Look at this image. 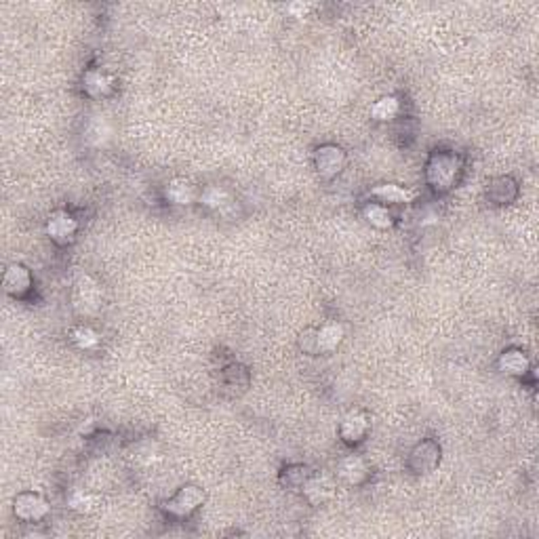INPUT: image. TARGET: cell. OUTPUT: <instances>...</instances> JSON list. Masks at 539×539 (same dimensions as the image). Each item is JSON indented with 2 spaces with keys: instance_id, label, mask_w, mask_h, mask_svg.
<instances>
[{
  "instance_id": "3957f363",
  "label": "cell",
  "mask_w": 539,
  "mask_h": 539,
  "mask_svg": "<svg viewBox=\"0 0 539 539\" xmlns=\"http://www.w3.org/2000/svg\"><path fill=\"white\" fill-rule=\"evenodd\" d=\"M49 512V503L34 493H21L15 500V516L24 520H39Z\"/></svg>"
},
{
  "instance_id": "2e32d148",
  "label": "cell",
  "mask_w": 539,
  "mask_h": 539,
  "mask_svg": "<svg viewBox=\"0 0 539 539\" xmlns=\"http://www.w3.org/2000/svg\"><path fill=\"white\" fill-rule=\"evenodd\" d=\"M200 202L204 207H211V209H224L226 204H230V194L226 192L224 188H217V186H211L207 188L204 192L200 194Z\"/></svg>"
},
{
  "instance_id": "30bf717a",
  "label": "cell",
  "mask_w": 539,
  "mask_h": 539,
  "mask_svg": "<svg viewBox=\"0 0 539 539\" xmlns=\"http://www.w3.org/2000/svg\"><path fill=\"white\" fill-rule=\"evenodd\" d=\"M373 196L380 198L382 202H394V204H402V202H411L415 198V192L413 190H407L402 186H396V184H384V186H377L373 190Z\"/></svg>"
},
{
  "instance_id": "52a82bcc",
  "label": "cell",
  "mask_w": 539,
  "mask_h": 539,
  "mask_svg": "<svg viewBox=\"0 0 539 539\" xmlns=\"http://www.w3.org/2000/svg\"><path fill=\"white\" fill-rule=\"evenodd\" d=\"M344 340V327L337 322H329L316 331V347L320 352H333Z\"/></svg>"
},
{
  "instance_id": "5b68a950",
  "label": "cell",
  "mask_w": 539,
  "mask_h": 539,
  "mask_svg": "<svg viewBox=\"0 0 539 539\" xmlns=\"http://www.w3.org/2000/svg\"><path fill=\"white\" fill-rule=\"evenodd\" d=\"M30 282H32L30 272L21 264H13L4 274V289L11 295H24L30 289Z\"/></svg>"
},
{
  "instance_id": "277c9868",
  "label": "cell",
  "mask_w": 539,
  "mask_h": 539,
  "mask_svg": "<svg viewBox=\"0 0 539 539\" xmlns=\"http://www.w3.org/2000/svg\"><path fill=\"white\" fill-rule=\"evenodd\" d=\"M344 160H346V156H344V152H342L340 148H335V146H325V148H320V150L316 152V167H318V173L325 175V177H331V175L340 173L342 167H344Z\"/></svg>"
},
{
  "instance_id": "d6986e66",
  "label": "cell",
  "mask_w": 539,
  "mask_h": 539,
  "mask_svg": "<svg viewBox=\"0 0 539 539\" xmlns=\"http://www.w3.org/2000/svg\"><path fill=\"white\" fill-rule=\"evenodd\" d=\"M70 505L78 510V512H89L93 508V498L86 495L84 491H76L72 498H70Z\"/></svg>"
},
{
  "instance_id": "8fae6325",
  "label": "cell",
  "mask_w": 539,
  "mask_h": 539,
  "mask_svg": "<svg viewBox=\"0 0 539 539\" xmlns=\"http://www.w3.org/2000/svg\"><path fill=\"white\" fill-rule=\"evenodd\" d=\"M500 369L508 375H525L529 369V360L523 356L518 350H508L503 352L500 358Z\"/></svg>"
},
{
  "instance_id": "ba28073f",
  "label": "cell",
  "mask_w": 539,
  "mask_h": 539,
  "mask_svg": "<svg viewBox=\"0 0 539 539\" xmlns=\"http://www.w3.org/2000/svg\"><path fill=\"white\" fill-rule=\"evenodd\" d=\"M164 198L173 204H192L196 200V188L186 179H173L164 188Z\"/></svg>"
},
{
  "instance_id": "9a60e30c",
  "label": "cell",
  "mask_w": 539,
  "mask_h": 539,
  "mask_svg": "<svg viewBox=\"0 0 539 539\" xmlns=\"http://www.w3.org/2000/svg\"><path fill=\"white\" fill-rule=\"evenodd\" d=\"M365 217L375 228H390L392 226V215L387 213L384 204H377V202L365 207Z\"/></svg>"
},
{
  "instance_id": "4fadbf2b",
  "label": "cell",
  "mask_w": 539,
  "mask_h": 539,
  "mask_svg": "<svg viewBox=\"0 0 539 539\" xmlns=\"http://www.w3.org/2000/svg\"><path fill=\"white\" fill-rule=\"evenodd\" d=\"M340 474H342V478H346L347 483L356 485L367 476V465L360 458H347L340 465Z\"/></svg>"
},
{
  "instance_id": "5bb4252c",
  "label": "cell",
  "mask_w": 539,
  "mask_h": 539,
  "mask_svg": "<svg viewBox=\"0 0 539 539\" xmlns=\"http://www.w3.org/2000/svg\"><path fill=\"white\" fill-rule=\"evenodd\" d=\"M398 110H400L398 99H396V97H392V95H385V97L377 99V102L373 104L371 114H373L375 120H392L394 116L398 114Z\"/></svg>"
},
{
  "instance_id": "7a4b0ae2",
  "label": "cell",
  "mask_w": 539,
  "mask_h": 539,
  "mask_svg": "<svg viewBox=\"0 0 539 539\" xmlns=\"http://www.w3.org/2000/svg\"><path fill=\"white\" fill-rule=\"evenodd\" d=\"M76 219L66 211H55L49 217V224H46L49 236L59 244H66L68 240H72V236L76 234Z\"/></svg>"
},
{
  "instance_id": "7c38bea8",
  "label": "cell",
  "mask_w": 539,
  "mask_h": 539,
  "mask_svg": "<svg viewBox=\"0 0 539 539\" xmlns=\"http://www.w3.org/2000/svg\"><path fill=\"white\" fill-rule=\"evenodd\" d=\"M306 495L310 498V501H314V503H318V501H325L327 498H331V493H333V485H331V480L327 478V476H316V478H312L306 483Z\"/></svg>"
},
{
  "instance_id": "ac0fdd59",
  "label": "cell",
  "mask_w": 539,
  "mask_h": 539,
  "mask_svg": "<svg viewBox=\"0 0 539 539\" xmlns=\"http://www.w3.org/2000/svg\"><path fill=\"white\" fill-rule=\"evenodd\" d=\"M74 342L82 350H91V347H95L99 344V335L93 329H89V327H80V329L74 331Z\"/></svg>"
},
{
  "instance_id": "8992f818",
  "label": "cell",
  "mask_w": 539,
  "mask_h": 539,
  "mask_svg": "<svg viewBox=\"0 0 539 539\" xmlns=\"http://www.w3.org/2000/svg\"><path fill=\"white\" fill-rule=\"evenodd\" d=\"M204 500V495L200 493V489L198 487H186V489H182L173 501L167 505L171 512H175V514H190L192 510H196L198 505H200V501Z\"/></svg>"
},
{
  "instance_id": "9c48e42d",
  "label": "cell",
  "mask_w": 539,
  "mask_h": 539,
  "mask_svg": "<svg viewBox=\"0 0 539 539\" xmlns=\"http://www.w3.org/2000/svg\"><path fill=\"white\" fill-rule=\"evenodd\" d=\"M367 427H369V422L362 413H350L347 417H344L340 432L347 442H358L367 434Z\"/></svg>"
},
{
  "instance_id": "e0dca14e",
  "label": "cell",
  "mask_w": 539,
  "mask_h": 539,
  "mask_svg": "<svg viewBox=\"0 0 539 539\" xmlns=\"http://www.w3.org/2000/svg\"><path fill=\"white\" fill-rule=\"evenodd\" d=\"M84 86L91 95H106L112 89V78L102 72H89L84 78Z\"/></svg>"
},
{
  "instance_id": "6da1fadb",
  "label": "cell",
  "mask_w": 539,
  "mask_h": 539,
  "mask_svg": "<svg viewBox=\"0 0 539 539\" xmlns=\"http://www.w3.org/2000/svg\"><path fill=\"white\" fill-rule=\"evenodd\" d=\"M455 173H458V160H455L453 156H434V160H432V164H430V182H432V186H434L436 190H438V188H440V190H447V188L451 186Z\"/></svg>"
}]
</instances>
